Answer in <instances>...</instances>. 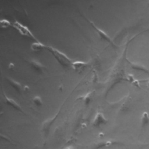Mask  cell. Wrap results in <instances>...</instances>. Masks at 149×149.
I'll return each instance as SVG.
<instances>
[{"label": "cell", "instance_id": "obj_4", "mask_svg": "<svg viewBox=\"0 0 149 149\" xmlns=\"http://www.w3.org/2000/svg\"><path fill=\"white\" fill-rule=\"evenodd\" d=\"M2 95H3V97L4 98V100H5V103L8 105V106H10V107H12V108H13L14 109L16 110L17 111H19L20 112H21L22 113L24 114V115H26L25 113L24 112L23 110L22 109V107H20V105L13 99H12V98L10 97H9L8 96H7L5 94V93L2 90Z\"/></svg>", "mask_w": 149, "mask_h": 149}, {"label": "cell", "instance_id": "obj_12", "mask_svg": "<svg viewBox=\"0 0 149 149\" xmlns=\"http://www.w3.org/2000/svg\"><path fill=\"white\" fill-rule=\"evenodd\" d=\"M0 24H1V28H3V29L8 28L10 26L12 25L10 22L9 20H8L7 19H5L1 20Z\"/></svg>", "mask_w": 149, "mask_h": 149}, {"label": "cell", "instance_id": "obj_9", "mask_svg": "<svg viewBox=\"0 0 149 149\" xmlns=\"http://www.w3.org/2000/svg\"><path fill=\"white\" fill-rule=\"evenodd\" d=\"M126 60L127 62L129 63V66H130V68H131L132 69H133V70H134L139 71V72H142L145 73L149 74V71H148V70L146 67H144L143 65H140V64L137 63L132 62H130L129 59H127V58H126Z\"/></svg>", "mask_w": 149, "mask_h": 149}, {"label": "cell", "instance_id": "obj_6", "mask_svg": "<svg viewBox=\"0 0 149 149\" xmlns=\"http://www.w3.org/2000/svg\"><path fill=\"white\" fill-rule=\"evenodd\" d=\"M88 66V63L81 61H73L72 65V68L77 73H81Z\"/></svg>", "mask_w": 149, "mask_h": 149}, {"label": "cell", "instance_id": "obj_5", "mask_svg": "<svg viewBox=\"0 0 149 149\" xmlns=\"http://www.w3.org/2000/svg\"><path fill=\"white\" fill-rule=\"evenodd\" d=\"M107 122L108 120L105 118L103 113L101 112H98L93 120V125L95 127H100L102 125H105Z\"/></svg>", "mask_w": 149, "mask_h": 149}, {"label": "cell", "instance_id": "obj_11", "mask_svg": "<svg viewBox=\"0 0 149 149\" xmlns=\"http://www.w3.org/2000/svg\"><path fill=\"white\" fill-rule=\"evenodd\" d=\"M31 49L32 51L34 52H38V51H41L42 50L46 49L47 45L44 44L43 43L39 41H36L33 42L31 44Z\"/></svg>", "mask_w": 149, "mask_h": 149}, {"label": "cell", "instance_id": "obj_8", "mask_svg": "<svg viewBox=\"0 0 149 149\" xmlns=\"http://www.w3.org/2000/svg\"><path fill=\"white\" fill-rule=\"evenodd\" d=\"M29 63L31 68L36 72L38 73L43 72L45 66L38 61L36 59H31L29 61Z\"/></svg>", "mask_w": 149, "mask_h": 149}, {"label": "cell", "instance_id": "obj_2", "mask_svg": "<svg viewBox=\"0 0 149 149\" xmlns=\"http://www.w3.org/2000/svg\"><path fill=\"white\" fill-rule=\"evenodd\" d=\"M12 26L22 36L30 38L31 40H36V41H38L32 31L29 29V27L17 20H15L12 23Z\"/></svg>", "mask_w": 149, "mask_h": 149}, {"label": "cell", "instance_id": "obj_15", "mask_svg": "<svg viewBox=\"0 0 149 149\" xmlns=\"http://www.w3.org/2000/svg\"><path fill=\"white\" fill-rule=\"evenodd\" d=\"M33 102L37 107H40L42 105V101L40 96H35L33 98Z\"/></svg>", "mask_w": 149, "mask_h": 149}, {"label": "cell", "instance_id": "obj_3", "mask_svg": "<svg viewBox=\"0 0 149 149\" xmlns=\"http://www.w3.org/2000/svg\"><path fill=\"white\" fill-rule=\"evenodd\" d=\"M83 17L88 22V23L91 26V27L95 31V32L97 33V34L99 36L101 40L109 43L112 47H113L115 48L117 47V45H116V44L114 43L112 39L108 36V34H107L103 30H102L100 28H99L98 27H97L92 21H91L88 18H87L85 16L83 15Z\"/></svg>", "mask_w": 149, "mask_h": 149}, {"label": "cell", "instance_id": "obj_1", "mask_svg": "<svg viewBox=\"0 0 149 149\" xmlns=\"http://www.w3.org/2000/svg\"><path fill=\"white\" fill-rule=\"evenodd\" d=\"M46 50L51 53L56 61L63 68H72L73 61L65 53L52 46H47Z\"/></svg>", "mask_w": 149, "mask_h": 149}, {"label": "cell", "instance_id": "obj_14", "mask_svg": "<svg viewBox=\"0 0 149 149\" xmlns=\"http://www.w3.org/2000/svg\"><path fill=\"white\" fill-rule=\"evenodd\" d=\"M149 123V116L147 112H144L141 118V123L143 126H145Z\"/></svg>", "mask_w": 149, "mask_h": 149}, {"label": "cell", "instance_id": "obj_13", "mask_svg": "<svg viewBox=\"0 0 149 149\" xmlns=\"http://www.w3.org/2000/svg\"><path fill=\"white\" fill-rule=\"evenodd\" d=\"M92 98V93L91 92L88 93L87 94H86L83 98V100L84 102L85 105H88L91 100Z\"/></svg>", "mask_w": 149, "mask_h": 149}, {"label": "cell", "instance_id": "obj_7", "mask_svg": "<svg viewBox=\"0 0 149 149\" xmlns=\"http://www.w3.org/2000/svg\"><path fill=\"white\" fill-rule=\"evenodd\" d=\"M5 79L6 82L12 88H13L18 93H21L22 90V86L20 83L11 78L10 77H6Z\"/></svg>", "mask_w": 149, "mask_h": 149}, {"label": "cell", "instance_id": "obj_10", "mask_svg": "<svg viewBox=\"0 0 149 149\" xmlns=\"http://www.w3.org/2000/svg\"><path fill=\"white\" fill-rule=\"evenodd\" d=\"M58 114H59V112L54 118H52L51 119H49L45 121L43 123L42 126V132L45 133V134L48 133V131H49V130L50 129L51 126L54 123V122L55 121V119L57 118V116L58 115Z\"/></svg>", "mask_w": 149, "mask_h": 149}]
</instances>
